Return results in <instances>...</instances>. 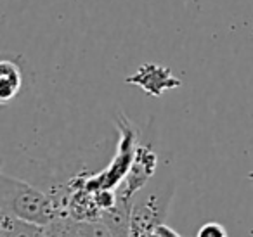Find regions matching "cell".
Returning <instances> with one entry per match:
<instances>
[{
	"label": "cell",
	"instance_id": "6da1fadb",
	"mask_svg": "<svg viewBox=\"0 0 253 237\" xmlns=\"http://www.w3.org/2000/svg\"><path fill=\"white\" fill-rule=\"evenodd\" d=\"M0 213L45 229L63 216L52 196L7 173L0 175Z\"/></svg>",
	"mask_w": 253,
	"mask_h": 237
},
{
	"label": "cell",
	"instance_id": "7a4b0ae2",
	"mask_svg": "<svg viewBox=\"0 0 253 237\" xmlns=\"http://www.w3.org/2000/svg\"><path fill=\"white\" fill-rule=\"evenodd\" d=\"M125 83L135 85L148 95L162 97L165 90L180 87V80L173 77L172 70L156 63H146L139 66V70L128 78H125Z\"/></svg>",
	"mask_w": 253,
	"mask_h": 237
},
{
	"label": "cell",
	"instance_id": "3957f363",
	"mask_svg": "<svg viewBox=\"0 0 253 237\" xmlns=\"http://www.w3.org/2000/svg\"><path fill=\"white\" fill-rule=\"evenodd\" d=\"M23 87L21 68L12 59H2L0 63V102L9 104L18 97Z\"/></svg>",
	"mask_w": 253,
	"mask_h": 237
},
{
	"label": "cell",
	"instance_id": "277c9868",
	"mask_svg": "<svg viewBox=\"0 0 253 237\" xmlns=\"http://www.w3.org/2000/svg\"><path fill=\"white\" fill-rule=\"evenodd\" d=\"M0 237H47V229L0 213Z\"/></svg>",
	"mask_w": 253,
	"mask_h": 237
},
{
	"label": "cell",
	"instance_id": "5b68a950",
	"mask_svg": "<svg viewBox=\"0 0 253 237\" xmlns=\"http://www.w3.org/2000/svg\"><path fill=\"white\" fill-rule=\"evenodd\" d=\"M196 237H229V234L222 223L207 222L198 229Z\"/></svg>",
	"mask_w": 253,
	"mask_h": 237
},
{
	"label": "cell",
	"instance_id": "8992f818",
	"mask_svg": "<svg viewBox=\"0 0 253 237\" xmlns=\"http://www.w3.org/2000/svg\"><path fill=\"white\" fill-rule=\"evenodd\" d=\"M153 237H180V236L173 229H170V227H167V225H163V223H162V225L155 229Z\"/></svg>",
	"mask_w": 253,
	"mask_h": 237
}]
</instances>
